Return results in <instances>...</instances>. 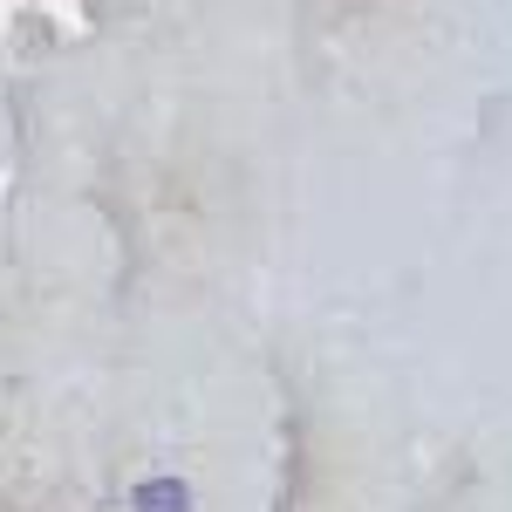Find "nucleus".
<instances>
[]
</instances>
